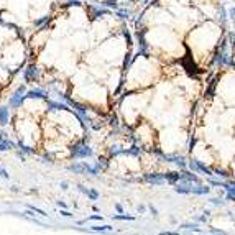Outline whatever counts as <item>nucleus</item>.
<instances>
[{
  "mask_svg": "<svg viewBox=\"0 0 235 235\" xmlns=\"http://www.w3.org/2000/svg\"><path fill=\"white\" fill-rule=\"evenodd\" d=\"M23 94H25V87L21 85V87L16 89V92L10 97V105H13V107H20L21 105V102H23Z\"/></svg>",
  "mask_w": 235,
  "mask_h": 235,
  "instance_id": "1",
  "label": "nucleus"
},
{
  "mask_svg": "<svg viewBox=\"0 0 235 235\" xmlns=\"http://www.w3.org/2000/svg\"><path fill=\"white\" fill-rule=\"evenodd\" d=\"M72 154L77 158H82V156H90L92 154V150L89 146H74L72 148Z\"/></svg>",
  "mask_w": 235,
  "mask_h": 235,
  "instance_id": "2",
  "label": "nucleus"
},
{
  "mask_svg": "<svg viewBox=\"0 0 235 235\" xmlns=\"http://www.w3.org/2000/svg\"><path fill=\"white\" fill-rule=\"evenodd\" d=\"M25 79L26 81H36L38 79V69L35 66H28L25 69Z\"/></svg>",
  "mask_w": 235,
  "mask_h": 235,
  "instance_id": "3",
  "label": "nucleus"
},
{
  "mask_svg": "<svg viewBox=\"0 0 235 235\" xmlns=\"http://www.w3.org/2000/svg\"><path fill=\"white\" fill-rule=\"evenodd\" d=\"M26 97H30V99H46V94L43 90H28Z\"/></svg>",
  "mask_w": 235,
  "mask_h": 235,
  "instance_id": "4",
  "label": "nucleus"
},
{
  "mask_svg": "<svg viewBox=\"0 0 235 235\" xmlns=\"http://www.w3.org/2000/svg\"><path fill=\"white\" fill-rule=\"evenodd\" d=\"M7 123H8V108L0 107V125H7Z\"/></svg>",
  "mask_w": 235,
  "mask_h": 235,
  "instance_id": "5",
  "label": "nucleus"
},
{
  "mask_svg": "<svg viewBox=\"0 0 235 235\" xmlns=\"http://www.w3.org/2000/svg\"><path fill=\"white\" fill-rule=\"evenodd\" d=\"M69 169L72 171V173H84V171H89V168L85 164H72V166H69Z\"/></svg>",
  "mask_w": 235,
  "mask_h": 235,
  "instance_id": "6",
  "label": "nucleus"
},
{
  "mask_svg": "<svg viewBox=\"0 0 235 235\" xmlns=\"http://www.w3.org/2000/svg\"><path fill=\"white\" fill-rule=\"evenodd\" d=\"M48 107L51 108V110H61V108H64V110H66V105H62V104H58V102H48Z\"/></svg>",
  "mask_w": 235,
  "mask_h": 235,
  "instance_id": "7",
  "label": "nucleus"
},
{
  "mask_svg": "<svg viewBox=\"0 0 235 235\" xmlns=\"http://www.w3.org/2000/svg\"><path fill=\"white\" fill-rule=\"evenodd\" d=\"M0 176L3 177V179H8L10 177V174H8V171L5 169V168H2V166H0Z\"/></svg>",
  "mask_w": 235,
  "mask_h": 235,
  "instance_id": "8",
  "label": "nucleus"
},
{
  "mask_svg": "<svg viewBox=\"0 0 235 235\" xmlns=\"http://www.w3.org/2000/svg\"><path fill=\"white\" fill-rule=\"evenodd\" d=\"M87 196H89L90 199H94V200H95V199H97V196H99V194H97L95 191H87Z\"/></svg>",
  "mask_w": 235,
  "mask_h": 235,
  "instance_id": "9",
  "label": "nucleus"
},
{
  "mask_svg": "<svg viewBox=\"0 0 235 235\" xmlns=\"http://www.w3.org/2000/svg\"><path fill=\"white\" fill-rule=\"evenodd\" d=\"M59 214H61V215H64V217H71V215H72L71 212H67V210H61Z\"/></svg>",
  "mask_w": 235,
  "mask_h": 235,
  "instance_id": "10",
  "label": "nucleus"
},
{
  "mask_svg": "<svg viewBox=\"0 0 235 235\" xmlns=\"http://www.w3.org/2000/svg\"><path fill=\"white\" fill-rule=\"evenodd\" d=\"M94 230H107V228H110L108 225H104V227H92Z\"/></svg>",
  "mask_w": 235,
  "mask_h": 235,
  "instance_id": "11",
  "label": "nucleus"
},
{
  "mask_svg": "<svg viewBox=\"0 0 235 235\" xmlns=\"http://www.w3.org/2000/svg\"><path fill=\"white\" fill-rule=\"evenodd\" d=\"M20 148H21L23 151H26V153H31V150H30V148H28V146H25V145H21V143H20Z\"/></svg>",
  "mask_w": 235,
  "mask_h": 235,
  "instance_id": "12",
  "label": "nucleus"
},
{
  "mask_svg": "<svg viewBox=\"0 0 235 235\" xmlns=\"http://www.w3.org/2000/svg\"><path fill=\"white\" fill-rule=\"evenodd\" d=\"M56 204H58L59 207H66V204H64V202H61V200H58V202H56Z\"/></svg>",
  "mask_w": 235,
  "mask_h": 235,
  "instance_id": "13",
  "label": "nucleus"
},
{
  "mask_svg": "<svg viewBox=\"0 0 235 235\" xmlns=\"http://www.w3.org/2000/svg\"><path fill=\"white\" fill-rule=\"evenodd\" d=\"M61 187L62 189H67V182H61Z\"/></svg>",
  "mask_w": 235,
  "mask_h": 235,
  "instance_id": "14",
  "label": "nucleus"
},
{
  "mask_svg": "<svg viewBox=\"0 0 235 235\" xmlns=\"http://www.w3.org/2000/svg\"><path fill=\"white\" fill-rule=\"evenodd\" d=\"M2 141H3V135H2V133H0V143H2Z\"/></svg>",
  "mask_w": 235,
  "mask_h": 235,
  "instance_id": "15",
  "label": "nucleus"
}]
</instances>
